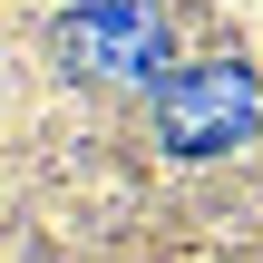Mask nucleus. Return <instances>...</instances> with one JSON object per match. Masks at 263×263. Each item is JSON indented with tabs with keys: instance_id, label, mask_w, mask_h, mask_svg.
Returning a JSON list of instances; mask_svg holds the SVG:
<instances>
[{
	"instance_id": "obj_1",
	"label": "nucleus",
	"mask_w": 263,
	"mask_h": 263,
	"mask_svg": "<svg viewBox=\"0 0 263 263\" xmlns=\"http://www.w3.org/2000/svg\"><path fill=\"white\" fill-rule=\"evenodd\" d=\"M146 88H156V137L176 156H224V146H244L263 127V88L234 59H195V68H166Z\"/></svg>"
},
{
	"instance_id": "obj_2",
	"label": "nucleus",
	"mask_w": 263,
	"mask_h": 263,
	"mask_svg": "<svg viewBox=\"0 0 263 263\" xmlns=\"http://www.w3.org/2000/svg\"><path fill=\"white\" fill-rule=\"evenodd\" d=\"M49 49H59L68 78H166L156 0H68L49 20Z\"/></svg>"
}]
</instances>
